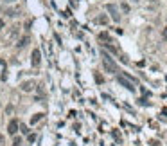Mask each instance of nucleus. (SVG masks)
Here are the masks:
<instances>
[{"label":"nucleus","mask_w":167,"mask_h":146,"mask_svg":"<svg viewBox=\"0 0 167 146\" xmlns=\"http://www.w3.org/2000/svg\"><path fill=\"white\" fill-rule=\"evenodd\" d=\"M27 139H29V143H34V141H36V135H34V134H31Z\"/></svg>","instance_id":"obj_14"},{"label":"nucleus","mask_w":167,"mask_h":146,"mask_svg":"<svg viewBox=\"0 0 167 146\" xmlns=\"http://www.w3.org/2000/svg\"><path fill=\"white\" fill-rule=\"evenodd\" d=\"M99 38H101V40H110V36H108L106 33H101V34H99Z\"/></svg>","instance_id":"obj_12"},{"label":"nucleus","mask_w":167,"mask_h":146,"mask_svg":"<svg viewBox=\"0 0 167 146\" xmlns=\"http://www.w3.org/2000/svg\"><path fill=\"white\" fill-rule=\"evenodd\" d=\"M7 132H9L11 135H14V134L18 132V123H16V121H11V123L7 125Z\"/></svg>","instance_id":"obj_5"},{"label":"nucleus","mask_w":167,"mask_h":146,"mask_svg":"<svg viewBox=\"0 0 167 146\" xmlns=\"http://www.w3.org/2000/svg\"><path fill=\"white\" fill-rule=\"evenodd\" d=\"M13 146H22V139H20V137H16V139H14V143H13Z\"/></svg>","instance_id":"obj_11"},{"label":"nucleus","mask_w":167,"mask_h":146,"mask_svg":"<svg viewBox=\"0 0 167 146\" xmlns=\"http://www.w3.org/2000/svg\"><path fill=\"white\" fill-rule=\"evenodd\" d=\"M103 65H104V70L106 72H112V74H115L119 69H117V63L113 61V58L110 56V54H106V52H103Z\"/></svg>","instance_id":"obj_1"},{"label":"nucleus","mask_w":167,"mask_h":146,"mask_svg":"<svg viewBox=\"0 0 167 146\" xmlns=\"http://www.w3.org/2000/svg\"><path fill=\"white\" fill-rule=\"evenodd\" d=\"M18 13H20V7H14V9H9L7 11L9 16H18Z\"/></svg>","instance_id":"obj_8"},{"label":"nucleus","mask_w":167,"mask_h":146,"mask_svg":"<svg viewBox=\"0 0 167 146\" xmlns=\"http://www.w3.org/2000/svg\"><path fill=\"white\" fill-rule=\"evenodd\" d=\"M5 2H14V0H5Z\"/></svg>","instance_id":"obj_18"},{"label":"nucleus","mask_w":167,"mask_h":146,"mask_svg":"<svg viewBox=\"0 0 167 146\" xmlns=\"http://www.w3.org/2000/svg\"><path fill=\"white\" fill-rule=\"evenodd\" d=\"M162 38H164V40H167V27H164V29H162Z\"/></svg>","instance_id":"obj_15"},{"label":"nucleus","mask_w":167,"mask_h":146,"mask_svg":"<svg viewBox=\"0 0 167 146\" xmlns=\"http://www.w3.org/2000/svg\"><path fill=\"white\" fill-rule=\"evenodd\" d=\"M117 81H119L122 87H126L128 90H135V79H133L131 76H128V74H119V76H117Z\"/></svg>","instance_id":"obj_2"},{"label":"nucleus","mask_w":167,"mask_h":146,"mask_svg":"<svg viewBox=\"0 0 167 146\" xmlns=\"http://www.w3.org/2000/svg\"><path fill=\"white\" fill-rule=\"evenodd\" d=\"M40 61H41V52H40V49H34L32 51V67H38Z\"/></svg>","instance_id":"obj_4"},{"label":"nucleus","mask_w":167,"mask_h":146,"mask_svg":"<svg viewBox=\"0 0 167 146\" xmlns=\"http://www.w3.org/2000/svg\"><path fill=\"white\" fill-rule=\"evenodd\" d=\"M41 116H43V114H34V116H32V119H31V123H32V125H34V123H38Z\"/></svg>","instance_id":"obj_10"},{"label":"nucleus","mask_w":167,"mask_h":146,"mask_svg":"<svg viewBox=\"0 0 167 146\" xmlns=\"http://www.w3.org/2000/svg\"><path fill=\"white\" fill-rule=\"evenodd\" d=\"M2 27H4V20H0V29H2Z\"/></svg>","instance_id":"obj_17"},{"label":"nucleus","mask_w":167,"mask_h":146,"mask_svg":"<svg viewBox=\"0 0 167 146\" xmlns=\"http://www.w3.org/2000/svg\"><path fill=\"white\" fill-rule=\"evenodd\" d=\"M106 11L112 14V18L115 20V22H119L121 20V14H119V11H117V7L113 5V4H106Z\"/></svg>","instance_id":"obj_3"},{"label":"nucleus","mask_w":167,"mask_h":146,"mask_svg":"<svg viewBox=\"0 0 167 146\" xmlns=\"http://www.w3.org/2000/svg\"><path fill=\"white\" fill-rule=\"evenodd\" d=\"M122 11H124V13H130V5H128V4H122Z\"/></svg>","instance_id":"obj_13"},{"label":"nucleus","mask_w":167,"mask_h":146,"mask_svg":"<svg viewBox=\"0 0 167 146\" xmlns=\"http://www.w3.org/2000/svg\"><path fill=\"white\" fill-rule=\"evenodd\" d=\"M95 22H97V23H101V25H106V23H108V16L101 14V16H97V18H95Z\"/></svg>","instance_id":"obj_7"},{"label":"nucleus","mask_w":167,"mask_h":146,"mask_svg":"<svg viewBox=\"0 0 167 146\" xmlns=\"http://www.w3.org/2000/svg\"><path fill=\"white\" fill-rule=\"evenodd\" d=\"M95 81H97V83H103V76H99V74H95Z\"/></svg>","instance_id":"obj_16"},{"label":"nucleus","mask_w":167,"mask_h":146,"mask_svg":"<svg viewBox=\"0 0 167 146\" xmlns=\"http://www.w3.org/2000/svg\"><path fill=\"white\" fill-rule=\"evenodd\" d=\"M25 43H29V36H23V38L20 40V43H18V47H23Z\"/></svg>","instance_id":"obj_9"},{"label":"nucleus","mask_w":167,"mask_h":146,"mask_svg":"<svg viewBox=\"0 0 167 146\" xmlns=\"http://www.w3.org/2000/svg\"><path fill=\"white\" fill-rule=\"evenodd\" d=\"M22 89H23L25 92H31V90L34 89V81H25V83L22 85Z\"/></svg>","instance_id":"obj_6"}]
</instances>
